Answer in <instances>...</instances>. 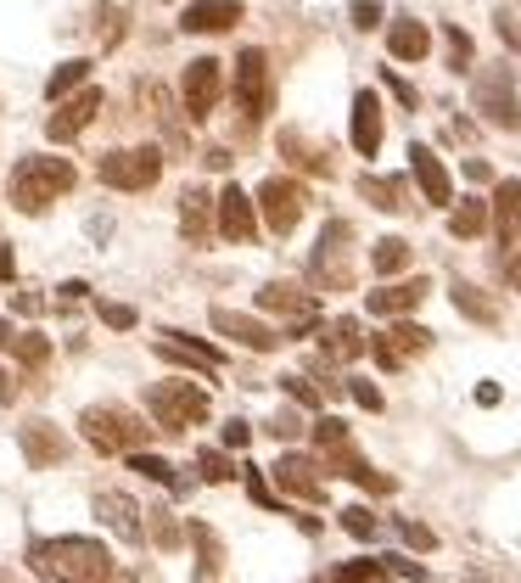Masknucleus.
I'll list each match as a JSON object with an SVG mask.
<instances>
[{
  "instance_id": "nucleus-41",
  "label": "nucleus",
  "mask_w": 521,
  "mask_h": 583,
  "mask_svg": "<svg viewBox=\"0 0 521 583\" xmlns=\"http://www.w3.org/2000/svg\"><path fill=\"white\" fill-rule=\"evenodd\" d=\"M443 40H449V62H454V73H465V68H471V34H465L460 23H449V29H443Z\"/></svg>"
},
{
  "instance_id": "nucleus-43",
  "label": "nucleus",
  "mask_w": 521,
  "mask_h": 583,
  "mask_svg": "<svg viewBox=\"0 0 521 583\" xmlns=\"http://www.w3.org/2000/svg\"><path fill=\"white\" fill-rule=\"evenodd\" d=\"M398 539H404L409 550H432V544H437V533H432L426 522H415V516H404V522H398Z\"/></svg>"
},
{
  "instance_id": "nucleus-42",
  "label": "nucleus",
  "mask_w": 521,
  "mask_h": 583,
  "mask_svg": "<svg viewBox=\"0 0 521 583\" xmlns=\"http://www.w3.org/2000/svg\"><path fill=\"white\" fill-rule=\"evenodd\" d=\"M342 533H353V539H376V516H370L365 505H348V511H342Z\"/></svg>"
},
{
  "instance_id": "nucleus-53",
  "label": "nucleus",
  "mask_w": 521,
  "mask_h": 583,
  "mask_svg": "<svg viewBox=\"0 0 521 583\" xmlns=\"http://www.w3.org/2000/svg\"><path fill=\"white\" fill-rule=\"evenodd\" d=\"M247 438H253L247 421H225V449H247Z\"/></svg>"
},
{
  "instance_id": "nucleus-22",
  "label": "nucleus",
  "mask_w": 521,
  "mask_h": 583,
  "mask_svg": "<svg viewBox=\"0 0 521 583\" xmlns=\"http://www.w3.org/2000/svg\"><path fill=\"white\" fill-rule=\"evenodd\" d=\"M353 152L359 157H376L381 152V101H376V90H359L353 96Z\"/></svg>"
},
{
  "instance_id": "nucleus-8",
  "label": "nucleus",
  "mask_w": 521,
  "mask_h": 583,
  "mask_svg": "<svg viewBox=\"0 0 521 583\" xmlns=\"http://www.w3.org/2000/svg\"><path fill=\"white\" fill-rule=\"evenodd\" d=\"M471 101H477V113L488 118L493 129H516L521 113H516V85H510V68H488L477 73V90H471Z\"/></svg>"
},
{
  "instance_id": "nucleus-25",
  "label": "nucleus",
  "mask_w": 521,
  "mask_h": 583,
  "mask_svg": "<svg viewBox=\"0 0 521 583\" xmlns=\"http://www.w3.org/2000/svg\"><path fill=\"white\" fill-rule=\"evenodd\" d=\"M370 348V337L359 331V320H331L325 326V342H320V359L325 365H348V359H359Z\"/></svg>"
},
{
  "instance_id": "nucleus-40",
  "label": "nucleus",
  "mask_w": 521,
  "mask_h": 583,
  "mask_svg": "<svg viewBox=\"0 0 521 583\" xmlns=\"http://www.w3.org/2000/svg\"><path fill=\"white\" fill-rule=\"evenodd\" d=\"M281 387H286V399L303 404V410H320V404H325V393L309 382V376H281Z\"/></svg>"
},
{
  "instance_id": "nucleus-23",
  "label": "nucleus",
  "mask_w": 521,
  "mask_h": 583,
  "mask_svg": "<svg viewBox=\"0 0 521 583\" xmlns=\"http://www.w3.org/2000/svg\"><path fill=\"white\" fill-rule=\"evenodd\" d=\"M96 516L113 527V533H124V539H141V533H146L141 505H135L129 494H118V488H101V494H96Z\"/></svg>"
},
{
  "instance_id": "nucleus-33",
  "label": "nucleus",
  "mask_w": 521,
  "mask_h": 583,
  "mask_svg": "<svg viewBox=\"0 0 521 583\" xmlns=\"http://www.w3.org/2000/svg\"><path fill=\"white\" fill-rule=\"evenodd\" d=\"M381 342H387L398 359H409V354H426V348H432V331H426V326H409V320H398V326L387 331Z\"/></svg>"
},
{
  "instance_id": "nucleus-44",
  "label": "nucleus",
  "mask_w": 521,
  "mask_h": 583,
  "mask_svg": "<svg viewBox=\"0 0 521 583\" xmlns=\"http://www.w3.org/2000/svg\"><path fill=\"white\" fill-rule=\"evenodd\" d=\"M381 578V561H348V567L331 572V583H376Z\"/></svg>"
},
{
  "instance_id": "nucleus-47",
  "label": "nucleus",
  "mask_w": 521,
  "mask_h": 583,
  "mask_svg": "<svg viewBox=\"0 0 521 583\" xmlns=\"http://www.w3.org/2000/svg\"><path fill=\"white\" fill-rule=\"evenodd\" d=\"M493 29H499V40L521 57V12H499V17H493Z\"/></svg>"
},
{
  "instance_id": "nucleus-55",
  "label": "nucleus",
  "mask_w": 521,
  "mask_h": 583,
  "mask_svg": "<svg viewBox=\"0 0 521 583\" xmlns=\"http://www.w3.org/2000/svg\"><path fill=\"white\" fill-rule=\"evenodd\" d=\"M202 163H208V169H230V152H225V146H208V152H202Z\"/></svg>"
},
{
  "instance_id": "nucleus-39",
  "label": "nucleus",
  "mask_w": 521,
  "mask_h": 583,
  "mask_svg": "<svg viewBox=\"0 0 521 583\" xmlns=\"http://www.w3.org/2000/svg\"><path fill=\"white\" fill-rule=\"evenodd\" d=\"M197 471H202V483H230V477H236V466H230L225 449H202V455H197Z\"/></svg>"
},
{
  "instance_id": "nucleus-32",
  "label": "nucleus",
  "mask_w": 521,
  "mask_h": 583,
  "mask_svg": "<svg viewBox=\"0 0 521 583\" xmlns=\"http://www.w3.org/2000/svg\"><path fill=\"white\" fill-rule=\"evenodd\" d=\"M409 253H415V247H409L404 236H381V242H376V253H370V270L393 281L398 270H409Z\"/></svg>"
},
{
  "instance_id": "nucleus-56",
  "label": "nucleus",
  "mask_w": 521,
  "mask_h": 583,
  "mask_svg": "<svg viewBox=\"0 0 521 583\" xmlns=\"http://www.w3.org/2000/svg\"><path fill=\"white\" fill-rule=\"evenodd\" d=\"M465 174H471V180H493V169H488V163H482V157H465Z\"/></svg>"
},
{
  "instance_id": "nucleus-30",
  "label": "nucleus",
  "mask_w": 521,
  "mask_h": 583,
  "mask_svg": "<svg viewBox=\"0 0 521 583\" xmlns=\"http://www.w3.org/2000/svg\"><path fill=\"white\" fill-rule=\"evenodd\" d=\"M191 544H197V578H213L225 567V544H219V533L208 522H191Z\"/></svg>"
},
{
  "instance_id": "nucleus-29",
  "label": "nucleus",
  "mask_w": 521,
  "mask_h": 583,
  "mask_svg": "<svg viewBox=\"0 0 521 583\" xmlns=\"http://www.w3.org/2000/svg\"><path fill=\"white\" fill-rule=\"evenodd\" d=\"M449 298H454V309H460L465 320H477V326H493V320H499V303H493L482 286H471V281H454Z\"/></svg>"
},
{
  "instance_id": "nucleus-54",
  "label": "nucleus",
  "mask_w": 521,
  "mask_h": 583,
  "mask_svg": "<svg viewBox=\"0 0 521 583\" xmlns=\"http://www.w3.org/2000/svg\"><path fill=\"white\" fill-rule=\"evenodd\" d=\"M381 79H387V85H393V96H398V101H404V107H415V101H421V96H415V85H404V79H398V73H393V68L381 73Z\"/></svg>"
},
{
  "instance_id": "nucleus-27",
  "label": "nucleus",
  "mask_w": 521,
  "mask_h": 583,
  "mask_svg": "<svg viewBox=\"0 0 521 583\" xmlns=\"http://www.w3.org/2000/svg\"><path fill=\"white\" fill-rule=\"evenodd\" d=\"M314 443H320V455H325V471L337 466V477H342V466L353 460L348 421H337V415H320V421H314Z\"/></svg>"
},
{
  "instance_id": "nucleus-15",
  "label": "nucleus",
  "mask_w": 521,
  "mask_h": 583,
  "mask_svg": "<svg viewBox=\"0 0 521 583\" xmlns=\"http://www.w3.org/2000/svg\"><path fill=\"white\" fill-rule=\"evenodd\" d=\"M213 331H219V337H236L241 348H253V354H275V348H281V331H269L253 314L219 309V303H213Z\"/></svg>"
},
{
  "instance_id": "nucleus-35",
  "label": "nucleus",
  "mask_w": 521,
  "mask_h": 583,
  "mask_svg": "<svg viewBox=\"0 0 521 583\" xmlns=\"http://www.w3.org/2000/svg\"><path fill=\"white\" fill-rule=\"evenodd\" d=\"M281 152L292 157L297 169H314V174H331V157H320L314 146H303V135L297 129H281Z\"/></svg>"
},
{
  "instance_id": "nucleus-50",
  "label": "nucleus",
  "mask_w": 521,
  "mask_h": 583,
  "mask_svg": "<svg viewBox=\"0 0 521 583\" xmlns=\"http://www.w3.org/2000/svg\"><path fill=\"white\" fill-rule=\"evenodd\" d=\"M381 23V0H353V29H376Z\"/></svg>"
},
{
  "instance_id": "nucleus-36",
  "label": "nucleus",
  "mask_w": 521,
  "mask_h": 583,
  "mask_svg": "<svg viewBox=\"0 0 521 583\" xmlns=\"http://www.w3.org/2000/svg\"><path fill=\"white\" fill-rule=\"evenodd\" d=\"M85 73H90V62L85 57H73V62H62L57 73H51V85H45V96L51 101H62V96H73V90L85 85Z\"/></svg>"
},
{
  "instance_id": "nucleus-48",
  "label": "nucleus",
  "mask_w": 521,
  "mask_h": 583,
  "mask_svg": "<svg viewBox=\"0 0 521 583\" xmlns=\"http://www.w3.org/2000/svg\"><path fill=\"white\" fill-rule=\"evenodd\" d=\"M247 494H253V505H264V511H281V499H275V488L258 477V471H247Z\"/></svg>"
},
{
  "instance_id": "nucleus-59",
  "label": "nucleus",
  "mask_w": 521,
  "mask_h": 583,
  "mask_svg": "<svg viewBox=\"0 0 521 583\" xmlns=\"http://www.w3.org/2000/svg\"><path fill=\"white\" fill-rule=\"evenodd\" d=\"M12 399H17V382L6 376V370H0V404H12Z\"/></svg>"
},
{
  "instance_id": "nucleus-17",
  "label": "nucleus",
  "mask_w": 521,
  "mask_h": 583,
  "mask_svg": "<svg viewBox=\"0 0 521 583\" xmlns=\"http://www.w3.org/2000/svg\"><path fill=\"white\" fill-rule=\"evenodd\" d=\"M241 23V0H191L180 12V29L185 34H225Z\"/></svg>"
},
{
  "instance_id": "nucleus-11",
  "label": "nucleus",
  "mask_w": 521,
  "mask_h": 583,
  "mask_svg": "<svg viewBox=\"0 0 521 583\" xmlns=\"http://www.w3.org/2000/svg\"><path fill=\"white\" fill-rule=\"evenodd\" d=\"M213 230H219L225 242H253L258 236L253 197H247L241 185H225V191H219V202H213Z\"/></svg>"
},
{
  "instance_id": "nucleus-4",
  "label": "nucleus",
  "mask_w": 521,
  "mask_h": 583,
  "mask_svg": "<svg viewBox=\"0 0 521 583\" xmlns=\"http://www.w3.org/2000/svg\"><path fill=\"white\" fill-rule=\"evenodd\" d=\"M146 410H152L157 432H191L208 421V393L197 382H152L146 387Z\"/></svg>"
},
{
  "instance_id": "nucleus-38",
  "label": "nucleus",
  "mask_w": 521,
  "mask_h": 583,
  "mask_svg": "<svg viewBox=\"0 0 521 583\" xmlns=\"http://www.w3.org/2000/svg\"><path fill=\"white\" fill-rule=\"evenodd\" d=\"M342 477H353V483H359V488H370V494H393V488H398L393 477H381V471H370L359 455H353L348 466H342Z\"/></svg>"
},
{
  "instance_id": "nucleus-52",
  "label": "nucleus",
  "mask_w": 521,
  "mask_h": 583,
  "mask_svg": "<svg viewBox=\"0 0 521 583\" xmlns=\"http://www.w3.org/2000/svg\"><path fill=\"white\" fill-rule=\"evenodd\" d=\"M348 393H353V399H359V404H365V410H381V393H376V387H370V382H359V376H353V382H348Z\"/></svg>"
},
{
  "instance_id": "nucleus-26",
  "label": "nucleus",
  "mask_w": 521,
  "mask_h": 583,
  "mask_svg": "<svg viewBox=\"0 0 521 583\" xmlns=\"http://www.w3.org/2000/svg\"><path fill=\"white\" fill-rule=\"evenodd\" d=\"M359 197L370 208H381V214H398V208H409V185H404V174H365Z\"/></svg>"
},
{
  "instance_id": "nucleus-20",
  "label": "nucleus",
  "mask_w": 521,
  "mask_h": 583,
  "mask_svg": "<svg viewBox=\"0 0 521 583\" xmlns=\"http://www.w3.org/2000/svg\"><path fill=\"white\" fill-rule=\"evenodd\" d=\"M488 219H493L499 247H516V236H521V180H499V191H493V202H488Z\"/></svg>"
},
{
  "instance_id": "nucleus-58",
  "label": "nucleus",
  "mask_w": 521,
  "mask_h": 583,
  "mask_svg": "<svg viewBox=\"0 0 521 583\" xmlns=\"http://www.w3.org/2000/svg\"><path fill=\"white\" fill-rule=\"evenodd\" d=\"M17 264H12V247H0V281H12Z\"/></svg>"
},
{
  "instance_id": "nucleus-31",
  "label": "nucleus",
  "mask_w": 521,
  "mask_h": 583,
  "mask_svg": "<svg viewBox=\"0 0 521 583\" xmlns=\"http://www.w3.org/2000/svg\"><path fill=\"white\" fill-rule=\"evenodd\" d=\"M449 230L460 236V242L482 236V230H488V197H460V208L449 214Z\"/></svg>"
},
{
  "instance_id": "nucleus-9",
  "label": "nucleus",
  "mask_w": 521,
  "mask_h": 583,
  "mask_svg": "<svg viewBox=\"0 0 521 583\" xmlns=\"http://www.w3.org/2000/svg\"><path fill=\"white\" fill-rule=\"evenodd\" d=\"M180 96H185V118H213L219 96H225V73H219V57H197L180 79Z\"/></svg>"
},
{
  "instance_id": "nucleus-13",
  "label": "nucleus",
  "mask_w": 521,
  "mask_h": 583,
  "mask_svg": "<svg viewBox=\"0 0 521 583\" xmlns=\"http://www.w3.org/2000/svg\"><path fill=\"white\" fill-rule=\"evenodd\" d=\"M157 348V359H169V365H191V370H225V354L213 348V342H202V337H185V331H163V337L152 342Z\"/></svg>"
},
{
  "instance_id": "nucleus-2",
  "label": "nucleus",
  "mask_w": 521,
  "mask_h": 583,
  "mask_svg": "<svg viewBox=\"0 0 521 583\" xmlns=\"http://www.w3.org/2000/svg\"><path fill=\"white\" fill-rule=\"evenodd\" d=\"M73 185H79V174H73L68 157H23L12 169V202L23 214H45L57 197H68Z\"/></svg>"
},
{
  "instance_id": "nucleus-18",
  "label": "nucleus",
  "mask_w": 521,
  "mask_h": 583,
  "mask_svg": "<svg viewBox=\"0 0 521 583\" xmlns=\"http://www.w3.org/2000/svg\"><path fill=\"white\" fill-rule=\"evenodd\" d=\"M409 169H415V180H421L426 202L449 208L454 202V180H449V169H443V157H437L432 146H409Z\"/></svg>"
},
{
  "instance_id": "nucleus-3",
  "label": "nucleus",
  "mask_w": 521,
  "mask_h": 583,
  "mask_svg": "<svg viewBox=\"0 0 521 583\" xmlns=\"http://www.w3.org/2000/svg\"><path fill=\"white\" fill-rule=\"evenodd\" d=\"M79 427H85V443L96 455H135V449H146V438L157 432V427H146L141 415H129L124 404H90V410L79 415Z\"/></svg>"
},
{
  "instance_id": "nucleus-57",
  "label": "nucleus",
  "mask_w": 521,
  "mask_h": 583,
  "mask_svg": "<svg viewBox=\"0 0 521 583\" xmlns=\"http://www.w3.org/2000/svg\"><path fill=\"white\" fill-rule=\"evenodd\" d=\"M85 292H90L85 281H68V286H62V303H79V298H85Z\"/></svg>"
},
{
  "instance_id": "nucleus-5",
  "label": "nucleus",
  "mask_w": 521,
  "mask_h": 583,
  "mask_svg": "<svg viewBox=\"0 0 521 583\" xmlns=\"http://www.w3.org/2000/svg\"><path fill=\"white\" fill-rule=\"evenodd\" d=\"M353 225L348 219H331V225L320 230V247H314V264H309V275H314V286H325V292H342V286H353V264H348V253H353Z\"/></svg>"
},
{
  "instance_id": "nucleus-1",
  "label": "nucleus",
  "mask_w": 521,
  "mask_h": 583,
  "mask_svg": "<svg viewBox=\"0 0 521 583\" xmlns=\"http://www.w3.org/2000/svg\"><path fill=\"white\" fill-rule=\"evenodd\" d=\"M29 567L40 583H124L113 567V555H107V544L79 539V533H68V539H40L29 550Z\"/></svg>"
},
{
  "instance_id": "nucleus-37",
  "label": "nucleus",
  "mask_w": 521,
  "mask_h": 583,
  "mask_svg": "<svg viewBox=\"0 0 521 583\" xmlns=\"http://www.w3.org/2000/svg\"><path fill=\"white\" fill-rule=\"evenodd\" d=\"M129 471H141V477H152V483H174V494H185V488H191V483H180V477H174L169 460L146 455V449H135V455H129Z\"/></svg>"
},
{
  "instance_id": "nucleus-34",
  "label": "nucleus",
  "mask_w": 521,
  "mask_h": 583,
  "mask_svg": "<svg viewBox=\"0 0 521 583\" xmlns=\"http://www.w3.org/2000/svg\"><path fill=\"white\" fill-rule=\"evenodd\" d=\"M17 359L29 370H40V365H51V337H40V331H12V342H6Z\"/></svg>"
},
{
  "instance_id": "nucleus-7",
  "label": "nucleus",
  "mask_w": 521,
  "mask_h": 583,
  "mask_svg": "<svg viewBox=\"0 0 521 583\" xmlns=\"http://www.w3.org/2000/svg\"><path fill=\"white\" fill-rule=\"evenodd\" d=\"M236 101H241V118H264L269 101H275V85H269V57L258 45H247L236 57Z\"/></svg>"
},
{
  "instance_id": "nucleus-14",
  "label": "nucleus",
  "mask_w": 521,
  "mask_h": 583,
  "mask_svg": "<svg viewBox=\"0 0 521 583\" xmlns=\"http://www.w3.org/2000/svg\"><path fill=\"white\" fill-rule=\"evenodd\" d=\"M101 113V90L96 85H79L68 101H62L57 113H51V124H45V135L51 141H73V135H85L90 129V118Z\"/></svg>"
},
{
  "instance_id": "nucleus-21",
  "label": "nucleus",
  "mask_w": 521,
  "mask_h": 583,
  "mask_svg": "<svg viewBox=\"0 0 521 583\" xmlns=\"http://www.w3.org/2000/svg\"><path fill=\"white\" fill-rule=\"evenodd\" d=\"M17 443H23L29 466H62V460H68V438H62L51 421H29V427L17 432Z\"/></svg>"
},
{
  "instance_id": "nucleus-16",
  "label": "nucleus",
  "mask_w": 521,
  "mask_h": 583,
  "mask_svg": "<svg viewBox=\"0 0 521 583\" xmlns=\"http://www.w3.org/2000/svg\"><path fill=\"white\" fill-rule=\"evenodd\" d=\"M320 471H325V466H320V460H309V455H281V460H275V483H281V494L320 505V499H325Z\"/></svg>"
},
{
  "instance_id": "nucleus-61",
  "label": "nucleus",
  "mask_w": 521,
  "mask_h": 583,
  "mask_svg": "<svg viewBox=\"0 0 521 583\" xmlns=\"http://www.w3.org/2000/svg\"><path fill=\"white\" fill-rule=\"evenodd\" d=\"M6 342H12V326H6V320H0V348H6Z\"/></svg>"
},
{
  "instance_id": "nucleus-51",
  "label": "nucleus",
  "mask_w": 521,
  "mask_h": 583,
  "mask_svg": "<svg viewBox=\"0 0 521 583\" xmlns=\"http://www.w3.org/2000/svg\"><path fill=\"white\" fill-rule=\"evenodd\" d=\"M269 432H275V438H297V432H303V421H297L292 410H281L275 421H269Z\"/></svg>"
},
{
  "instance_id": "nucleus-6",
  "label": "nucleus",
  "mask_w": 521,
  "mask_h": 583,
  "mask_svg": "<svg viewBox=\"0 0 521 583\" xmlns=\"http://www.w3.org/2000/svg\"><path fill=\"white\" fill-rule=\"evenodd\" d=\"M163 174V152L157 146H129V152H107L101 157V180L113 191H152Z\"/></svg>"
},
{
  "instance_id": "nucleus-60",
  "label": "nucleus",
  "mask_w": 521,
  "mask_h": 583,
  "mask_svg": "<svg viewBox=\"0 0 521 583\" xmlns=\"http://www.w3.org/2000/svg\"><path fill=\"white\" fill-rule=\"evenodd\" d=\"M510 281H516V286H521V253H516V258H510Z\"/></svg>"
},
{
  "instance_id": "nucleus-10",
  "label": "nucleus",
  "mask_w": 521,
  "mask_h": 583,
  "mask_svg": "<svg viewBox=\"0 0 521 583\" xmlns=\"http://www.w3.org/2000/svg\"><path fill=\"white\" fill-rule=\"evenodd\" d=\"M258 208H264V225L275 236H292L297 219H303V185L297 180H264L258 185Z\"/></svg>"
},
{
  "instance_id": "nucleus-46",
  "label": "nucleus",
  "mask_w": 521,
  "mask_h": 583,
  "mask_svg": "<svg viewBox=\"0 0 521 583\" xmlns=\"http://www.w3.org/2000/svg\"><path fill=\"white\" fill-rule=\"evenodd\" d=\"M387 572H393V578H415V583L426 578L421 561H404V555H381V578H387Z\"/></svg>"
},
{
  "instance_id": "nucleus-12",
  "label": "nucleus",
  "mask_w": 521,
  "mask_h": 583,
  "mask_svg": "<svg viewBox=\"0 0 521 583\" xmlns=\"http://www.w3.org/2000/svg\"><path fill=\"white\" fill-rule=\"evenodd\" d=\"M258 309L292 314V320H297V337H303V331H314V320H320V303H314L297 281H269L264 292H258Z\"/></svg>"
},
{
  "instance_id": "nucleus-49",
  "label": "nucleus",
  "mask_w": 521,
  "mask_h": 583,
  "mask_svg": "<svg viewBox=\"0 0 521 583\" xmlns=\"http://www.w3.org/2000/svg\"><path fill=\"white\" fill-rule=\"evenodd\" d=\"M152 539L163 544V550H174V544H180V522H174L169 511H157V527H152Z\"/></svg>"
},
{
  "instance_id": "nucleus-19",
  "label": "nucleus",
  "mask_w": 521,
  "mask_h": 583,
  "mask_svg": "<svg viewBox=\"0 0 521 583\" xmlns=\"http://www.w3.org/2000/svg\"><path fill=\"white\" fill-rule=\"evenodd\" d=\"M426 292H432V281H426V275H415V281H387L381 292H370L365 303H370V314H387V320H393V314L421 309Z\"/></svg>"
},
{
  "instance_id": "nucleus-45",
  "label": "nucleus",
  "mask_w": 521,
  "mask_h": 583,
  "mask_svg": "<svg viewBox=\"0 0 521 583\" xmlns=\"http://www.w3.org/2000/svg\"><path fill=\"white\" fill-rule=\"evenodd\" d=\"M96 314H101V326H113V331H129L135 320H141L129 303H96Z\"/></svg>"
},
{
  "instance_id": "nucleus-28",
  "label": "nucleus",
  "mask_w": 521,
  "mask_h": 583,
  "mask_svg": "<svg viewBox=\"0 0 521 583\" xmlns=\"http://www.w3.org/2000/svg\"><path fill=\"white\" fill-rule=\"evenodd\" d=\"M387 51H393L398 62H421L426 51H432V34H426V23H415V17H398L393 29H387Z\"/></svg>"
},
{
  "instance_id": "nucleus-24",
  "label": "nucleus",
  "mask_w": 521,
  "mask_h": 583,
  "mask_svg": "<svg viewBox=\"0 0 521 583\" xmlns=\"http://www.w3.org/2000/svg\"><path fill=\"white\" fill-rule=\"evenodd\" d=\"M180 236L191 247L213 242V197L202 191V185H191V191L180 197Z\"/></svg>"
}]
</instances>
